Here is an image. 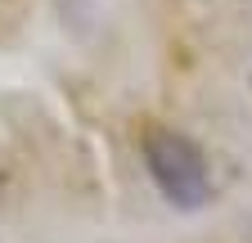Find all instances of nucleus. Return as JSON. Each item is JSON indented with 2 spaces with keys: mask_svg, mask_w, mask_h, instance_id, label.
<instances>
[{
  "mask_svg": "<svg viewBox=\"0 0 252 243\" xmlns=\"http://www.w3.org/2000/svg\"><path fill=\"white\" fill-rule=\"evenodd\" d=\"M144 162L176 207L194 212L212 198V180H207V158L203 149L180 135V131H167V126H149L144 131Z\"/></svg>",
  "mask_w": 252,
  "mask_h": 243,
  "instance_id": "1",
  "label": "nucleus"
}]
</instances>
